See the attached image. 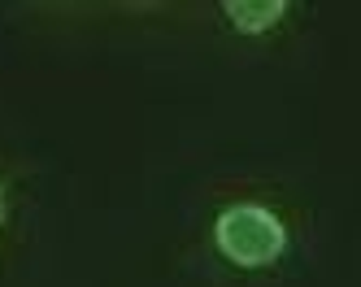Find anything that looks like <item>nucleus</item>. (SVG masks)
Wrapping results in <instances>:
<instances>
[{"instance_id":"f257e3e1","label":"nucleus","mask_w":361,"mask_h":287,"mask_svg":"<svg viewBox=\"0 0 361 287\" xmlns=\"http://www.w3.org/2000/svg\"><path fill=\"white\" fill-rule=\"evenodd\" d=\"M214 235H218L222 257L235 261V266H244V270H262V266H270V261H279L283 248H288V231H283V222L262 204H231V209H222Z\"/></svg>"},{"instance_id":"f03ea898","label":"nucleus","mask_w":361,"mask_h":287,"mask_svg":"<svg viewBox=\"0 0 361 287\" xmlns=\"http://www.w3.org/2000/svg\"><path fill=\"white\" fill-rule=\"evenodd\" d=\"M222 13L231 18V26H235L240 35H262L288 13V5H283V0H226Z\"/></svg>"},{"instance_id":"7ed1b4c3","label":"nucleus","mask_w":361,"mask_h":287,"mask_svg":"<svg viewBox=\"0 0 361 287\" xmlns=\"http://www.w3.org/2000/svg\"><path fill=\"white\" fill-rule=\"evenodd\" d=\"M5 214H9V200H5V188H0V226H5Z\"/></svg>"}]
</instances>
